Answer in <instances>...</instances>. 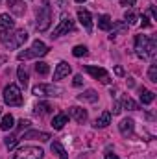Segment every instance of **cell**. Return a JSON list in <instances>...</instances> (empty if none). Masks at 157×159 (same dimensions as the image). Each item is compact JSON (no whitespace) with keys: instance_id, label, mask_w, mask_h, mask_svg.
I'll list each match as a JSON object with an SVG mask.
<instances>
[{"instance_id":"6da1fadb","label":"cell","mask_w":157,"mask_h":159,"mask_svg":"<svg viewBox=\"0 0 157 159\" xmlns=\"http://www.w3.org/2000/svg\"><path fill=\"white\" fill-rule=\"evenodd\" d=\"M157 52V41L155 37H148V35H137L135 37V54L141 59H154Z\"/></svg>"},{"instance_id":"7a4b0ae2","label":"cell","mask_w":157,"mask_h":159,"mask_svg":"<svg viewBox=\"0 0 157 159\" xmlns=\"http://www.w3.org/2000/svg\"><path fill=\"white\" fill-rule=\"evenodd\" d=\"M4 102L9 106V107H20L24 104V96H22V91L19 85L15 83H9L6 89H4Z\"/></svg>"},{"instance_id":"3957f363","label":"cell","mask_w":157,"mask_h":159,"mask_svg":"<svg viewBox=\"0 0 157 159\" xmlns=\"http://www.w3.org/2000/svg\"><path fill=\"white\" fill-rule=\"evenodd\" d=\"M48 46L43 43V41H34L32 43V46L28 48V50H22V52H19L17 54V59L19 61H22V59H32V57H43V56H46L48 54Z\"/></svg>"},{"instance_id":"277c9868","label":"cell","mask_w":157,"mask_h":159,"mask_svg":"<svg viewBox=\"0 0 157 159\" xmlns=\"http://www.w3.org/2000/svg\"><path fill=\"white\" fill-rule=\"evenodd\" d=\"M50 22H52V7H50L48 0H44L43 6L39 7V11H37V22H35L37 32H41V34L46 32L50 28Z\"/></svg>"},{"instance_id":"5b68a950","label":"cell","mask_w":157,"mask_h":159,"mask_svg":"<svg viewBox=\"0 0 157 159\" xmlns=\"http://www.w3.org/2000/svg\"><path fill=\"white\" fill-rule=\"evenodd\" d=\"M32 94L41 96V98H44V96H61L63 89L54 85V83H39V85H35L32 89Z\"/></svg>"},{"instance_id":"8992f818","label":"cell","mask_w":157,"mask_h":159,"mask_svg":"<svg viewBox=\"0 0 157 159\" xmlns=\"http://www.w3.org/2000/svg\"><path fill=\"white\" fill-rule=\"evenodd\" d=\"M13 32H15V20L9 17V13H2L0 15V41L6 43Z\"/></svg>"},{"instance_id":"52a82bcc","label":"cell","mask_w":157,"mask_h":159,"mask_svg":"<svg viewBox=\"0 0 157 159\" xmlns=\"http://www.w3.org/2000/svg\"><path fill=\"white\" fill-rule=\"evenodd\" d=\"M44 152L37 146H20L15 154L13 159H43Z\"/></svg>"},{"instance_id":"ba28073f","label":"cell","mask_w":157,"mask_h":159,"mask_svg":"<svg viewBox=\"0 0 157 159\" xmlns=\"http://www.w3.org/2000/svg\"><path fill=\"white\" fill-rule=\"evenodd\" d=\"M74 20L70 19V17H67V15H63V19L59 20V24L56 26V30L52 32V39H57V37H61V35H65V34H69V32H74Z\"/></svg>"},{"instance_id":"9c48e42d","label":"cell","mask_w":157,"mask_h":159,"mask_svg":"<svg viewBox=\"0 0 157 159\" xmlns=\"http://www.w3.org/2000/svg\"><path fill=\"white\" fill-rule=\"evenodd\" d=\"M32 126V122L26 119H20L19 120V126H17V133H13V135H7L6 139H4V144H6V148L7 150H13L15 146H17V143H19V131H24L26 128H30Z\"/></svg>"},{"instance_id":"30bf717a","label":"cell","mask_w":157,"mask_h":159,"mask_svg":"<svg viewBox=\"0 0 157 159\" xmlns=\"http://www.w3.org/2000/svg\"><path fill=\"white\" fill-rule=\"evenodd\" d=\"M26 41H28V32H26V30H17V32L11 34L9 39L4 43V46H6V48H19V46H22Z\"/></svg>"},{"instance_id":"8fae6325","label":"cell","mask_w":157,"mask_h":159,"mask_svg":"<svg viewBox=\"0 0 157 159\" xmlns=\"http://www.w3.org/2000/svg\"><path fill=\"white\" fill-rule=\"evenodd\" d=\"M85 70L92 76L94 80H100L102 83H111V78H109V74H107V70L105 69H102V67H92V65H85Z\"/></svg>"},{"instance_id":"7c38bea8","label":"cell","mask_w":157,"mask_h":159,"mask_svg":"<svg viewBox=\"0 0 157 159\" xmlns=\"http://www.w3.org/2000/svg\"><path fill=\"white\" fill-rule=\"evenodd\" d=\"M118 129H120V133H122L126 139L133 137V135H135V120L133 119H122L120 124H118Z\"/></svg>"},{"instance_id":"4fadbf2b","label":"cell","mask_w":157,"mask_h":159,"mask_svg":"<svg viewBox=\"0 0 157 159\" xmlns=\"http://www.w3.org/2000/svg\"><path fill=\"white\" fill-rule=\"evenodd\" d=\"M78 20L81 22V26L85 28L87 34L92 32V17H91V13L87 9H78Z\"/></svg>"},{"instance_id":"5bb4252c","label":"cell","mask_w":157,"mask_h":159,"mask_svg":"<svg viewBox=\"0 0 157 159\" xmlns=\"http://www.w3.org/2000/svg\"><path fill=\"white\" fill-rule=\"evenodd\" d=\"M69 115L76 120L78 124H85V122H87V119H89L87 111H85L83 107H78V106H72V107H69Z\"/></svg>"},{"instance_id":"9a60e30c","label":"cell","mask_w":157,"mask_h":159,"mask_svg":"<svg viewBox=\"0 0 157 159\" xmlns=\"http://www.w3.org/2000/svg\"><path fill=\"white\" fill-rule=\"evenodd\" d=\"M7 7H9V11H11L13 15H17V17H22V15L26 13V4H24V0H7Z\"/></svg>"},{"instance_id":"2e32d148","label":"cell","mask_w":157,"mask_h":159,"mask_svg":"<svg viewBox=\"0 0 157 159\" xmlns=\"http://www.w3.org/2000/svg\"><path fill=\"white\" fill-rule=\"evenodd\" d=\"M70 72H72L70 65H69L67 61H59V63H57V67H56V70H54V80H63V78H67Z\"/></svg>"},{"instance_id":"e0dca14e","label":"cell","mask_w":157,"mask_h":159,"mask_svg":"<svg viewBox=\"0 0 157 159\" xmlns=\"http://www.w3.org/2000/svg\"><path fill=\"white\" fill-rule=\"evenodd\" d=\"M139 98H141V104H142V106H150V104L155 100V93H152V91L141 87V89H139Z\"/></svg>"},{"instance_id":"ac0fdd59","label":"cell","mask_w":157,"mask_h":159,"mask_svg":"<svg viewBox=\"0 0 157 159\" xmlns=\"http://www.w3.org/2000/svg\"><path fill=\"white\" fill-rule=\"evenodd\" d=\"M109 124H111V111H104L98 119L94 120L92 126H94L96 129H102V128H107Z\"/></svg>"},{"instance_id":"d6986e66","label":"cell","mask_w":157,"mask_h":159,"mask_svg":"<svg viewBox=\"0 0 157 159\" xmlns=\"http://www.w3.org/2000/svg\"><path fill=\"white\" fill-rule=\"evenodd\" d=\"M78 100H79V102H89V104H94V102H98V93H96L94 89H87L85 93L78 94Z\"/></svg>"},{"instance_id":"ffe728a7","label":"cell","mask_w":157,"mask_h":159,"mask_svg":"<svg viewBox=\"0 0 157 159\" xmlns=\"http://www.w3.org/2000/svg\"><path fill=\"white\" fill-rule=\"evenodd\" d=\"M69 122V115L67 113H57L54 119H52V128L54 129H63V126Z\"/></svg>"},{"instance_id":"44dd1931","label":"cell","mask_w":157,"mask_h":159,"mask_svg":"<svg viewBox=\"0 0 157 159\" xmlns=\"http://www.w3.org/2000/svg\"><path fill=\"white\" fill-rule=\"evenodd\" d=\"M111 28H113V32H111L109 39L115 41V39L118 37V35H122V34H124V32L128 30V24H126V22H113V26H111Z\"/></svg>"},{"instance_id":"7402d4cb","label":"cell","mask_w":157,"mask_h":159,"mask_svg":"<svg viewBox=\"0 0 157 159\" xmlns=\"http://www.w3.org/2000/svg\"><path fill=\"white\" fill-rule=\"evenodd\" d=\"M15 128V119H13V115H4L2 117V122H0V129L2 131H9V129H13Z\"/></svg>"},{"instance_id":"603a6c76","label":"cell","mask_w":157,"mask_h":159,"mask_svg":"<svg viewBox=\"0 0 157 159\" xmlns=\"http://www.w3.org/2000/svg\"><path fill=\"white\" fill-rule=\"evenodd\" d=\"M24 139H37L41 143H46V141H50V135L44 131H28V133H24Z\"/></svg>"},{"instance_id":"cb8c5ba5","label":"cell","mask_w":157,"mask_h":159,"mask_svg":"<svg viewBox=\"0 0 157 159\" xmlns=\"http://www.w3.org/2000/svg\"><path fill=\"white\" fill-rule=\"evenodd\" d=\"M111 26H113V20H111L109 15H100V17H98V28H100V30L109 32Z\"/></svg>"},{"instance_id":"d4e9b609","label":"cell","mask_w":157,"mask_h":159,"mask_svg":"<svg viewBox=\"0 0 157 159\" xmlns=\"http://www.w3.org/2000/svg\"><path fill=\"white\" fill-rule=\"evenodd\" d=\"M52 109H54V107H52L48 102H39V104L34 107V113H35V115H39V117H43V115H48Z\"/></svg>"},{"instance_id":"484cf974","label":"cell","mask_w":157,"mask_h":159,"mask_svg":"<svg viewBox=\"0 0 157 159\" xmlns=\"http://www.w3.org/2000/svg\"><path fill=\"white\" fill-rule=\"evenodd\" d=\"M120 107H122V109H128V111H137V109H139V106H137L129 96H122V100H120Z\"/></svg>"},{"instance_id":"4316f807","label":"cell","mask_w":157,"mask_h":159,"mask_svg":"<svg viewBox=\"0 0 157 159\" xmlns=\"http://www.w3.org/2000/svg\"><path fill=\"white\" fill-rule=\"evenodd\" d=\"M17 76H19V83H20V87H26V85H28L30 76H28V70L24 69V65H20V67L17 69Z\"/></svg>"},{"instance_id":"83f0119b","label":"cell","mask_w":157,"mask_h":159,"mask_svg":"<svg viewBox=\"0 0 157 159\" xmlns=\"http://www.w3.org/2000/svg\"><path fill=\"white\" fill-rule=\"evenodd\" d=\"M124 19H126V24H128V26H133V24L139 22V15H137L135 11H131V9H128V11L124 13Z\"/></svg>"},{"instance_id":"f1b7e54d","label":"cell","mask_w":157,"mask_h":159,"mask_svg":"<svg viewBox=\"0 0 157 159\" xmlns=\"http://www.w3.org/2000/svg\"><path fill=\"white\" fill-rule=\"evenodd\" d=\"M52 152H56L57 156H59V159H69V156H67V152H65V148L61 146V143H52Z\"/></svg>"},{"instance_id":"f546056e","label":"cell","mask_w":157,"mask_h":159,"mask_svg":"<svg viewBox=\"0 0 157 159\" xmlns=\"http://www.w3.org/2000/svg\"><path fill=\"white\" fill-rule=\"evenodd\" d=\"M35 72H37V74H41V76H46V74L50 72L48 63H44V61H37V63H35Z\"/></svg>"},{"instance_id":"4dcf8cb0","label":"cell","mask_w":157,"mask_h":159,"mask_svg":"<svg viewBox=\"0 0 157 159\" xmlns=\"http://www.w3.org/2000/svg\"><path fill=\"white\" fill-rule=\"evenodd\" d=\"M87 54H89V50H87L85 44H78V46L72 48V56L74 57H81V56H87Z\"/></svg>"},{"instance_id":"1f68e13d","label":"cell","mask_w":157,"mask_h":159,"mask_svg":"<svg viewBox=\"0 0 157 159\" xmlns=\"http://www.w3.org/2000/svg\"><path fill=\"white\" fill-rule=\"evenodd\" d=\"M148 80L154 81V83H157V65L155 63H152L150 69H148Z\"/></svg>"},{"instance_id":"d6a6232c","label":"cell","mask_w":157,"mask_h":159,"mask_svg":"<svg viewBox=\"0 0 157 159\" xmlns=\"http://www.w3.org/2000/svg\"><path fill=\"white\" fill-rule=\"evenodd\" d=\"M72 83H74L76 87H79V85L83 83V76H81V74H76V76H74V81H72Z\"/></svg>"},{"instance_id":"836d02e7","label":"cell","mask_w":157,"mask_h":159,"mask_svg":"<svg viewBox=\"0 0 157 159\" xmlns=\"http://www.w3.org/2000/svg\"><path fill=\"white\" fill-rule=\"evenodd\" d=\"M152 26V22L148 20V17L146 15H142V28H150Z\"/></svg>"},{"instance_id":"e575fe53","label":"cell","mask_w":157,"mask_h":159,"mask_svg":"<svg viewBox=\"0 0 157 159\" xmlns=\"http://www.w3.org/2000/svg\"><path fill=\"white\" fill-rule=\"evenodd\" d=\"M120 111H122L120 104H118V102H115V106H113V115H120Z\"/></svg>"},{"instance_id":"d590c367","label":"cell","mask_w":157,"mask_h":159,"mask_svg":"<svg viewBox=\"0 0 157 159\" xmlns=\"http://www.w3.org/2000/svg\"><path fill=\"white\" fill-rule=\"evenodd\" d=\"M105 159H120V157H118L117 154H113L111 150H107V152H105Z\"/></svg>"},{"instance_id":"8d00e7d4","label":"cell","mask_w":157,"mask_h":159,"mask_svg":"<svg viewBox=\"0 0 157 159\" xmlns=\"http://www.w3.org/2000/svg\"><path fill=\"white\" fill-rule=\"evenodd\" d=\"M115 74H117V76H124L126 72H124V69H122L120 65H117V67H115Z\"/></svg>"},{"instance_id":"74e56055","label":"cell","mask_w":157,"mask_h":159,"mask_svg":"<svg viewBox=\"0 0 157 159\" xmlns=\"http://www.w3.org/2000/svg\"><path fill=\"white\" fill-rule=\"evenodd\" d=\"M135 2H137V0H122L120 6H135Z\"/></svg>"},{"instance_id":"f35d334b","label":"cell","mask_w":157,"mask_h":159,"mask_svg":"<svg viewBox=\"0 0 157 159\" xmlns=\"http://www.w3.org/2000/svg\"><path fill=\"white\" fill-rule=\"evenodd\" d=\"M76 2H78V4H81V2H87V0H76Z\"/></svg>"}]
</instances>
